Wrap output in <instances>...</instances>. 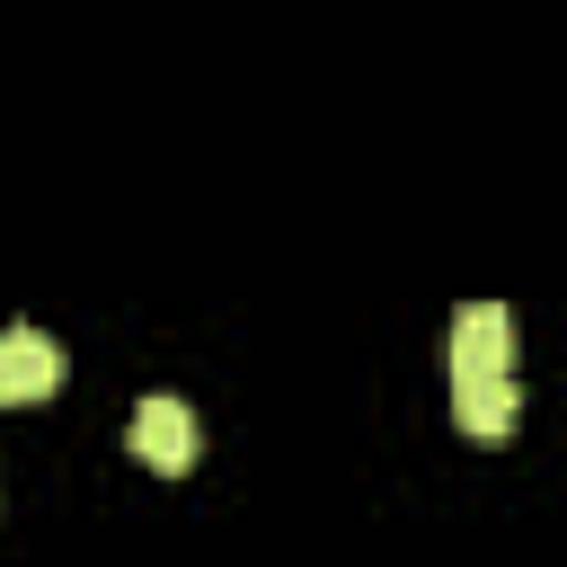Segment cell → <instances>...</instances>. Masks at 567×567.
Segmentation results:
<instances>
[{"instance_id": "1", "label": "cell", "mask_w": 567, "mask_h": 567, "mask_svg": "<svg viewBox=\"0 0 567 567\" xmlns=\"http://www.w3.org/2000/svg\"><path fill=\"white\" fill-rule=\"evenodd\" d=\"M124 443H133V461H151V470H195V408L186 399H168V390H151L142 408H133V425H124Z\"/></svg>"}, {"instance_id": "2", "label": "cell", "mask_w": 567, "mask_h": 567, "mask_svg": "<svg viewBox=\"0 0 567 567\" xmlns=\"http://www.w3.org/2000/svg\"><path fill=\"white\" fill-rule=\"evenodd\" d=\"M452 372H514V310L505 301L452 310Z\"/></svg>"}, {"instance_id": "3", "label": "cell", "mask_w": 567, "mask_h": 567, "mask_svg": "<svg viewBox=\"0 0 567 567\" xmlns=\"http://www.w3.org/2000/svg\"><path fill=\"white\" fill-rule=\"evenodd\" d=\"M452 416H461V434H470V443H505V434H514V416H523L514 372H452Z\"/></svg>"}, {"instance_id": "4", "label": "cell", "mask_w": 567, "mask_h": 567, "mask_svg": "<svg viewBox=\"0 0 567 567\" xmlns=\"http://www.w3.org/2000/svg\"><path fill=\"white\" fill-rule=\"evenodd\" d=\"M62 390V354L44 328H0V399L27 408V399H53Z\"/></svg>"}]
</instances>
